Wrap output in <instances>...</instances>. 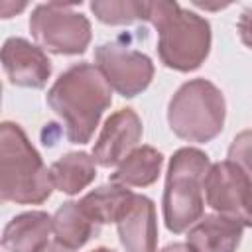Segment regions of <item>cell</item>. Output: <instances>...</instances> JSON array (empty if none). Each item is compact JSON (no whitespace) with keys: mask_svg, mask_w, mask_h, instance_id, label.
Returning a JSON list of instances; mask_svg holds the SVG:
<instances>
[{"mask_svg":"<svg viewBox=\"0 0 252 252\" xmlns=\"http://www.w3.org/2000/svg\"><path fill=\"white\" fill-rule=\"evenodd\" d=\"M207 205L242 226L252 228V179L232 161H217L205 177Z\"/></svg>","mask_w":252,"mask_h":252,"instance_id":"obj_8","label":"cell"},{"mask_svg":"<svg viewBox=\"0 0 252 252\" xmlns=\"http://www.w3.org/2000/svg\"><path fill=\"white\" fill-rule=\"evenodd\" d=\"M209 156L199 148H179L169 158L163 187V222L169 232L189 230L205 213V177L211 169Z\"/></svg>","mask_w":252,"mask_h":252,"instance_id":"obj_4","label":"cell"},{"mask_svg":"<svg viewBox=\"0 0 252 252\" xmlns=\"http://www.w3.org/2000/svg\"><path fill=\"white\" fill-rule=\"evenodd\" d=\"M53 189L65 195H79L96 177V161L87 152H67L49 165Z\"/></svg>","mask_w":252,"mask_h":252,"instance_id":"obj_14","label":"cell"},{"mask_svg":"<svg viewBox=\"0 0 252 252\" xmlns=\"http://www.w3.org/2000/svg\"><path fill=\"white\" fill-rule=\"evenodd\" d=\"M47 165L20 124L0 126V199L16 205H41L51 197Z\"/></svg>","mask_w":252,"mask_h":252,"instance_id":"obj_3","label":"cell"},{"mask_svg":"<svg viewBox=\"0 0 252 252\" xmlns=\"http://www.w3.org/2000/svg\"><path fill=\"white\" fill-rule=\"evenodd\" d=\"M47 106L65 126L71 144H89L104 110L112 104V87L94 63H77L63 71L45 94Z\"/></svg>","mask_w":252,"mask_h":252,"instance_id":"obj_1","label":"cell"},{"mask_svg":"<svg viewBox=\"0 0 252 252\" xmlns=\"http://www.w3.org/2000/svg\"><path fill=\"white\" fill-rule=\"evenodd\" d=\"M159 252H195L187 242H173V244H167L165 248H161Z\"/></svg>","mask_w":252,"mask_h":252,"instance_id":"obj_21","label":"cell"},{"mask_svg":"<svg viewBox=\"0 0 252 252\" xmlns=\"http://www.w3.org/2000/svg\"><path fill=\"white\" fill-rule=\"evenodd\" d=\"M2 69L10 85L24 89H43L51 77V61L47 53L24 37H8L4 41Z\"/></svg>","mask_w":252,"mask_h":252,"instance_id":"obj_10","label":"cell"},{"mask_svg":"<svg viewBox=\"0 0 252 252\" xmlns=\"http://www.w3.org/2000/svg\"><path fill=\"white\" fill-rule=\"evenodd\" d=\"M53 238L69 250L83 248L94 234H98V224L81 209L79 201L63 203L51 217Z\"/></svg>","mask_w":252,"mask_h":252,"instance_id":"obj_15","label":"cell"},{"mask_svg":"<svg viewBox=\"0 0 252 252\" xmlns=\"http://www.w3.org/2000/svg\"><path fill=\"white\" fill-rule=\"evenodd\" d=\"M116 230L124 252H158V217L154 201L134 193L126 211L116 220Z\"/></svg>","mask_w":252,"mask_h":252,"instance_id":"obj_11","label":"cell"},{"mask_svg":"<svg viewBox=\"0 0 252 252\" xmlns=\"http://www.w3.org/2000/svg\"><path fill=\"white\" fill-rule=\"evenodd\" d=\"M244 226L219 213L201 217L187 230V244L195 252H236Z\"/></svg>","mask_w":252,"mask_h":252,"instance_id":"obj_12","label":"cell"},{"mask_svg":"<svg viewBox=\"0 0 252 252\" xmlns=\"http://www.w3.org/2000/svg\"><path fill=\"white\" fill-rule=\"evenodd\" d=\"M30 32L43 51L55 55H81L93 37L89 18L63 2L37 4L30 16Z\"/></svg>","mask_w":252,"mask_h":252,"instance_id":"obj_6","label":"cell"},{"mask_svg":"<svg viewBox=\"0 0 252 252\" xmlns=\"http://www.w3.org/2000/svg\"><path fill=\"white\" fill-rule=\"evenodd\" d=\"M94 65L100 69L112 91L124 98L142 94L150 87L156 71L146 53L122 43L120 39L100 43L94 49Z\"/></svg>","mask_w":252,"mask_h":252,"instance_id":"obj_7","label":"cell"},{"mask_svg":"<svg viewBox=\"0 0 252 252\" xmlns=\"http://www.w3.org/2000/svg\"><path fill=\"white\" fill-rule=\"evenodd\" d=\"M236 30H238V35H240V41L252 51V8H246L238 22H236Z\"/></svg>","mask_w":252,"mask_h":252,"instance_id":"obj_20","label":"cell"},{"mask_svg":"<svg viewBox=\"0 0 252 252\" xmlns=\"http://www.w3.org/2000/svg\"><path fill=\"white\" fill-rule=\"evenodd\" d=\"M91 252H116V250L106 248V246H98V248H94V250H91Z\"/></svg>","mask_w":252,"mask_h":252,"instance_id":"obj_23","label":"cell"},{"mask_svg":"<svg viewBox=\"0 0 252 252\" xmlns=\"http://www.w3.org/2000/svg\"><path fill=\"white\" fill-rule=\"evenodd\" d=\"M53 234L51 217L45 211H28L16 215L2 230V248L6 252H37Z\"/></svg>","mask_w":252,"mask_h":252,"instance_id":"obj_13","label":"cell"},{"mask_svg":"<svg viewBox=\"0 0 252 252\" xmlns=\"http://www.w3.org/2000/svg\"><path fill=\"white\" fill-rule=\"evenodd\" d=\"M132 197H134V191L128 189L126 185L108 181L106 185H100L89 191L83 199H79V205L98 226L110 224V222L116 224V220L122 217Z\"/></svg>","mask_w":252,"mask_h":252,"instance_id":"obj_17","label":"cell"},{"mask_svg":"<svg viewBox=\"0 0 252 252\" xmlns=\"http://www.w3.org/2000/svg\"><path fill=\"white\" fill-rule=\"evenodd\" d=\"M163 165V156L152 146H138L116 169L108 181L126 187H148L158 181Z\"/></svg>","mask_w":252,"mask_h":252,"instance_id":"obj_16","label":"cell"},{"mask_svg":"<svg viewBox=\"0 0 252 252\" xmlns=\"http://www.w3.org/2000/svg\"><path fill=\"white\" fill-rule=\"evenodd\" d=\"M148 22L158 32L159 61L173 71L199 69L211 51V24L177 2H148Z\"/></svg>","mask_w":252,"mask_h":252,"instance_id":"obj_2","label":"cell"},{"mask_svg":"<svg viewBox=\"0 0 252 252\" xmlns=\"http://www.w3.org/2000/svg\"><path fill=\"white\" fill-rule=\"evenodd\" d=\"M37 252H73V250H69V248H65L63 244H59L57 240H53V242H47L43 248H39Z\"/></svg>","mask_w":252,"mask_h":252,"instance_id":"obj_22","label":"cell"},{"mask_svg":"<svg viewBox=\"0 0 252 252\" xmlns=\"http://www.w3.org/2000/svg\"><path fill=\"white\" fill-rule=\"evenodd\" d=\"M226 102L217 85L207 79L183 83L167 104V124L171 132L193 144L215 140L224 128Z\"/></svg>","mask_w":252,"mask_h":252,"instance_id":"obj_5","label":"cell"},{"mask_svg":"<svg viewBox=\"0 0 252 252\" xmlns=\"http://www.w3.org/2000/svg\"><path fill=\"white\" fill-rule=\"evenodd\" d=\"M144 134L142 120L134 108H118L112 112L94 142L93 158L100 167H118L140 144Z\"/></svg>","mask_w":252,"mask_h":252,"instance_id":"obj_9","label":"cell"},{"mask_svg":"<svg viewBox=\"0 0 252 252\" xmlns=\"http://www.w3.org/2000/svg\"><path fill=\"white\" fill-rule=\"evenodd\" d=\"M226 158L252 179V128L242 130L232 138Z\"/></svg>","mask_w":252,"mask_h":252,"instance_id":"obj_19","label":"cell"},{"mask_svg":"<svg viewBox=\"0 0 252 252\" xmlns=\"http://www.w3.org/2000/svg\"><path fill=\"white\" fill-rule=\"evenodd\" d=\"M91 12L100 24L128 26L134 22H148V2L140 0H94L89 4Z\"/></svg>","mask_w":252,"mask_h":252,"instance_id":"obj_18","label":"cell"}]
</instances>
